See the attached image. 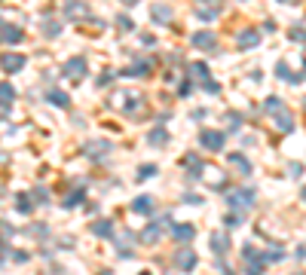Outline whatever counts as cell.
Segmentation results:
<instances>
[{
	"label": "cell",
	"instance_id": "277c9868",
	"mask_svg": "<svg viewBox=\"0 0 306 275\" xmlns=\"http://www.w3.org/2000/svg\"><path fill=\"white\" fill-rule=\"evenodd\" d=\"M64 16L71 21H80V19H89V6L83 3V0H67L64 3Z\"/></svg>",
	"mask_w": 306,
	"mask_h": 275
},
{
	"label": "cell",
	"instance_id": "5bb4252c",
	"mask_svg": "<svg viewBox=\"0 0 306 275\" xmlns=\"http://www.w3.org/2000/svg\"><path fill=\"white\" fill-rule=\"evenodd\" d=\"M184 165H187V177H199V171H202V159H196L193 153L184 156Z\"/></svg>",
	"mask_w": 306,
	"mask_h": 275
},
{
	"label": "cell",
	"instance_id": "836d02e7",
	"mask_svg": "<svg viewBox=\"0 0 306 275\" xmlns=\"http://www.w3.org/2000/svg\"><path fill=\"white\" fill-rule=\"evenodd\" d=\"M291 40H306V31H291Z\"/></svg>",
	"mask_w": 306,
	"mask_h": 275
},
{
	"label": "cell",
	"instance_id": "3957f363",
	"mask_svg": "<svg viewBox=\"0 0 306 275\" xmlns=\"http://www.w3.org/2000/svg\"><path fill=\"white\" fill-rule=\"evenodd\" d=\"M172 266H175V269H181V272L193 269V266H196V251H190V248H181L178 254L172 257Z\"/></svg>",
	"mask_w": 306,
	"mask_h": 275
},
{
	"label": "cell",
	"instance_id": "83f0119b",
	"mask_svg": "<svg viewBox=\"0 0 306 275\" xmlns=\"http://www.w3.org/2000/svg\"><path fill=\"white\" fill-rule=\"evenodd\" d=\"M43 34H46V37H59V34H61V28L55 25V21H46V25H43Z\"/></svg>",
	"mask_w": 306,
	"mask_h": 275
},
{
	"label": "cell",
	"instance_id": "4fadbf2b",
	"mask_svg": "<svg viewBox=\"0 0 306 275\" xmlns=\"http://www.w3.org/2000/svg\"><path fill=\"white\" fill-rule=\"evenodd\" d=\"M132 211H138V214H150L153 211V196H138L132 202Z\"/></svg>",
	"mask_w": 306,
	"mask_h": 275
},
{
	"label": "cell",
	"instance_id": "7402d4cb",
	"mask_svg": "<svg viewBox=\"0 0 306 275\" xmlns=\"http://www.w3.org/2000/svg\"><path fill=\"white\" fill-rule=\"evenodd\" d=\"M257 40H260V37H257L254 31H242V34H239V46H257Z\"/></svg>",
	"mask_w": 306,
	"mask_h": 275
},
{
	"label": "cell",
	"instance_id": "4316f807",
	"mask_svg": "<svg viewBox=\"0 0 306 275\" xmlns=\"http://www.w3.org/2000/svg\"><path fill=\"white\" fill-rule=\"evenodd\" d=\"M80 202H83V190H77V193H71V196L64 199V205H67V208H74V205H80Z\"/></svg>",
	"mask_w": 306,
	"mask_h": 275
},
{
	"label": "cell",
	"instance_id": "d590c367",
	"mask_svg": "<svg viewBox=\"0 0 306 275\" xmlns=\"http://www.w3.org/2000/svg\"><path fill=\"white\" fill-rule=\"evenodd\" d=\"M303 199H306V190H303Z\"/></svg>",
	"mask_w": 306,
	"mask_h": 275
},
{
	"label": "cell",
	"instance_id": "7a4b0ae2",
	"mask_svg": "<svg viewBox=\"0 0 306 275\" xmlns=\"http://www.w3.org/2000/svg\"><path fill=\"white\" fill-rule=\"evenodd\" d=\"M86 71H89V67H86V59H83V55H77V59H67V61H64V77L74 79V83H77V79H83Z\"/></svg>",
	"mask_w": 306,
	"mask_h": 275
},
{
	"label": "cell",
	"instance_id": "603a6c76",
	"mask_svg": "<svg viewBox=\"0 0 306 275\" xmlns=\"http://www.w3.org/2000/svg\"><path fill=\"white\" fill-rule=\"evenodd\" d=\"M190 74H193V79H208V67L205 64H193V67H190Z\"/></svg>",
	"mask_w": 306,
	"mask_h": 275
},
{
	"label": "cell",
	"instance_id": "6da1fadb",
	"mask_svg": "<svg viewBox=\"0 0 306 275\" xmlns=\"http://www.w3.org/2000/svg\"><path fill=\"white\" fill-rule=\"evenodd\" d=\"M25 67V52H3L0 55V71L3 74H19Z\"/></svg>",
	"mask_w": 306,
	"mask_h": 275
},
{
	"label": "cell",
	"instance_id": "ffe728a7",
	"mask_svg": "<svg viewBox=\"0 0 306 275\" xmlns=\"http://www.w3.org/2000/svg\"><path fill=\"white\" fill-rule=\"evenodd\" d=\"M230 162H233L236 168H239L242 175H248V171H251V162H248L245 156H239V153H230Z\"/></svg>",
	"mask_w": 306,
	"mask_h": 275
},
{
	"label": "cell",
	"instance_id": "e0dca14e",
	"mask_svg": "<svg viewBox=\"0 0 306 275\" xmlns=\"http://www.w3.org/2000/svg\"><path fill=\"white\" fill-rule=\"evenodd\" d=\"M92 236H98V238H107V236H113V226H110V220H95V223H92Z\"/></svg>",
	"mask_w": 306,
	"mask_h": 275
},
{
	"label": "cell",
	"instance_id": "9c48e42d",
	"mask_svg": "<svg viewBox=\"0 0 306 275\" xmlns=\"http://www.w3.org/2000/svg\"><path fill=\"white\" fill-rule=\"evenodd\" d=\"M196 236V226H190V223H172V238L175 242H190V238Z\"/></svg>",
	"mask_w": 306,
	"mask_h": 275
},
{
	"label": "cell",
	"instance_id": "44dd1931",
	"mask_svg": "<svg viewBox=\"0 0 306 275\" xmlns=\"http://www.w3.org/2000/svg\"><path fill=\"white\" fill-rule=\"evenodd\" d=\"M150 67H153V61H144V59H141V61H135V64H132V71H129V74L144 77V74H150Z\"/></svg>",
	"mask_w": 306,
	"mask_h": 275
},
{
	"label": "cell",
	"instance_id": "f546056e",
	"mask_svg": "<svg viewBox=\"0 0 306 275\" xmlns=\"http://www.w3.org/2000/svg\"><path fill=\"white\" fill-rule=\"evenodd\" d=\"M117 25H120V31H132V28H135V21H132L129 16H120V19H117Z\"/></svg>",
	"mask_w": 306,
	"mask_h": 275
},
{
	"label": "cell",
	"instance_id": "484cf974",
	"mask_svg": "<svg viewBox=\"0 0 306 275\" xmlns=\"http://www.w3.org/2000/svg\"><path fill=\"white\" fill-rule=\"evenodd\" d=\"M156 175V165H141L138 168V180H147V177H153Z\"/></svg>",
	"mask_w": 306,
	"mask_h": 275
},
{
	"label": "cell",
	"instance_id": "cb8c5ba5",
	"mask_svg": "<svg viewBox=\"0 0 306 275\" xmlns=\"http://www.w3.org/2000/svg\"><path fill=\"white\" fill-rule=\"evenodd\" d=\"M276 122H279V129H282V132H291V129H294L288 113H279V117H276Z\"/></svg>",
	"mask_w": 306,
	"mask_h": 275
},
{
	"label": "cell",
	"instance_id": "2e32d148",
	"mask_svg": "<svg viewBox=\"0 0 306 275\" xmlns=\"http://www.w3.org/2000/svg\"><path fill=\"white\" fill-rule=\"evenodd\" d=\"M226 248H230V238L221 236V233H214L211 236V251H214V254H226Z\"/></svg>",
	"mask_w": 306,
	"mask_h": 275
},
{
	"label": "cell",
	"instance_id": "d6a6232c",
	"mask_svg": "<svg viewBox=\"0 0 306 275\" xmlns=\"http://www.w3.org/2000/svg\"><path fill=\"white\" fill-rule=\"evenodd\" d=\"M242 220V214H226V226H239Z\"/></svg>",
	"mask_w": 306,
	"mask_h": 275
},
{
	"label": "cell",
	"instance_id": "ac0fdd59",
	"mask_svg": "<svg viewBox=\"0 0 306 275\" xmlns=\"http://www.w3.org/2000/svg\"><path fill=\"white\" fill-rule=\"evenodd\" d=\"M46 101H49V104H55V107H67V104H71V98H67L64 92H59V89H52L49 95H46Z\"/></svg>",
	"mask_w": 306,
	"mask_h": 275
},
{
	"label": "cell",
	"instance_id": "8fae6325",
	"mask_svg": "<svg viewBox=\"0 0 306 275\" xmlns=\"http://www.w3.org/2000/svg\"><path fill=\"white\" fill-rule=\"evenodd\" d=\"M107 150H110L107 141H92V144H86V156H92V159H104Z\"/></svg>",
	"mask_w": 306,
	"mask_h": 275
},
{
	"label": "cell",
	"instance_id": "1f68e13d",
	"mask_svg": "<svg viewBox=\"0 0 306 275\" xmlns=\"http://www.w3.org/2000/svg\"><path fill=\"white\" fill-rule=\"evenodd\" d=\"M226 122H230V129H239L242 117H239V113H226Z\"/></svg>",
	"mask_w": 306,
	"mask_h": 275
},
{
	"label": "cell",
	"instance_id": "d4e9b609",
	"mask_svg": "<svg viewBox=\"0 0 306 275\" xmlns=\"http://www.w3.org/2000/svg\"><path fill=\"white\" fill-rule=\"evenodd\" d=\"M16 208H19V211H25V214H28V211L34 208V202H31V196H19V202H16Z\"/></svg>",
	"mask_w": 306,
	"mask_h": 275
},
{
	"label": "cell",
	"instance_id": "e575fe53",
	"mask_svg": "<svg viewBox=\"0 0 306 275\" xmlns=\"http://www.w3.org/2000/svg\"><path fill=\"white\" fill-rule=\"evenodd\" d=\"M122 3H126V6H135V3H138V0H122Z\"/></svg>",
	"mask_w": 306,
	"mask_h": 275
},
{
	"label": "cell",
	"instance_id": "d6986e66",
	"mask_svg": "<svg viewBox=\"0 0 306 275\" xmlns=\"http://www.w3.org/2000/svg\"><path fill=\"white\" fill-rule=\"evenodd\" d=\"M13 98H16V89L9 83H0V104H13Z\"/></svg>",
	"mask_w": 306,
	"mask_h": 275
},
{
	"label": "cell",
	"instance_id": "30bf717a",
	"mask_svg": "<svg viewBox=\"0 0 306 275\" xmlns=\"http://www.w3.org/2000/svg\"><path fill=\"white\" fill-rule=\"evenodd\" d=\"M165 141H168L165 125H156V129H150V132H147V144H150V147H163Z\"/></svg>",
	"mask_w": 306,
	"mask_h": 275
},
{
	"label": "cell",
	"instance_id": "4dcf8cb0",
	"mask_svg": "<svg viewBox=\"0 0 306 275\" xmlns=\"http://www.w3.org/2000/svg\"><path fill=\"white\" fill-rule=\"evenodd\" d=\"M95 83H98V86H110V83H113V74H110V71H104V74H101V77L95 79Z\"/></svg>",
	"mask_w": 306,
	"mask_h": 275
},
{
	"label": "cell",
	"instance_id": "5b68a950",
	"mask_svg": "<svg viewBox=\"0 0 306 275\" xmlns=\"http://www.w3.org/2000/svg\"><path fill=\"white\" fill-rule=\"evenodd\" d=\"M199 144L205 147V150H221V147H224V135L221 132H202Z\"/></svg>",
	"mask_w": 306,
	"mask_h": 275
},
{
	"label": "cell",
	"instance_id": "8992f818",
	"mask_svg": "<svg viewBox=\"0 0 306 275\" xmlns=\"http://www.w3.org/2000/svg\"><path fill=\"white\" fill-rule=\"evenodd\" d=\"M150 19L156 21V25H168V21H172V6H168V3H153Z\"/></svg>",
	"mask_w": 306,
	"mask_h": 275
},
{
	"label": "cell",
	"instance_id": "52a82bcc",
	"mask_svg": "<svg viewBox=\"0 0 306 275\" xmlns=\"http://www.w3.org/2000/svg\"><path fill=\"white\" fill-rule=\"evenodd\" d=\"M21 37H25V31L21 28H16V25H0V43H19Z\"/></svg>",
	"mask_w": 306,
	"mask_h": 275
},
{
	"label": "cell",
	"instance_id": "f1b7e54d",
	"mask_svg": "<svg viewBox=\"0 0 306 275\" xmlns=\"http://www.w3.org/2000/svg\"><path fill=\"white\" fill-rule=\"evenodd\" d=\"M34 196H37L40 205H46V202H49V190H46V187H37V190H34Z\"/></svg>",
	"mask_w": 306,
	"mask_h": 275
},
{
	"label": "cell",
	"instance_id": "ba28073f",
	"mask_svg": "<svg viewBox=\"0 0 306 275\" xmlns=\"http://www.w3.org/2000/svg\"><path fill=\"white\" fill-rule=\"evenodd\" d=\"M193 46L196 49H214V46H218V37H214L211 31H196L193 34Z\"/></svg>",
	"mask_w": 306,
	"mask_h": 275
},
{
	"label": "cell",
	"instance_id": "7c38bea8",
	"mask_svg": "<svg viewBox=\"0 0 306 275\" xmlns=\"http://www.w3.org/2000/svg\"><path fill=\"white\" fill-rule=\"evenodd\" d=\"M168 226V217H163V220H156V223H150V229H144V242H156V238H160V233L163 229Z\"/></svg>",
	"mask_w": 306,
	"mask_h": 275
},
{
	"label": "cell",
	"instance_id": "9a60e30c",
	"mask_svg": "<svg viewBox=\"0 0 306 275\" xmlns=\"http://www.w3.org/2000/svg\"><path fill=\"white\" fill-rule=\"evenodd\" d=\"M226 202H230L233 208H251V193H233Z\"/></svg>",
	"mask_w": 306,
	"mask_h": 275
}]
</instances>
